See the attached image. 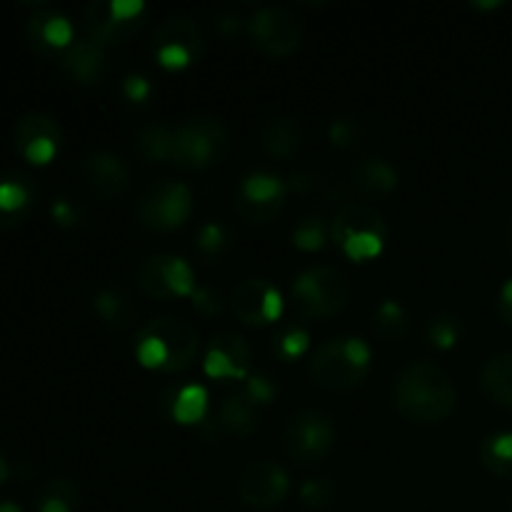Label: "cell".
<instances>
[{"label": "cell", "instance_id": "obj_1", "mask_svg": "<svg viewBox=\"0 0 512 512\" xmlns=\"http://www.w3.org/2000/svg\"><path fill=\"white\" fill-rule=\"evenodd\" d=\"M393 403L403 418L413 423H443L458 405L450 375L430 360H410L393 380Z\"/></svg>", "mask_w": 512, "mask_h": 512}, {"label": "cell", "instance_id": "obj_2", "mask_svg": "<svg viewBox=\"0 0 512 512\" xmlns=\"http://www.w3.org/2000/svg\"><path fill=\"white\" fill-rule=\"evenodd\" d=\"M200 350L198 330L175 315L145 320L135 335V358L160 373H178L193 365Z\"/></svg>", "mask_w": 512, "mask_h": 512}, {"label": "cell", "instance_id": "obj_3", "mask_svg": "<svg viewBox=\"0 0 512 512\" xmlns=\"http://www.w3.org/2000/svg\"><path fill=\"white\" fill-rule=\"evenodd\" d=\"M308 370L320 388L338 393L358 388L368 378L370 345L355 335H335L318 345Z\"/></svg>", "mask_w": 512, "mask_h": 512}, {"label": "cell", "instance_id": "obj_4", "mask_svg": "<svg viewBox=\"0 0 512 512\" xmlns=\"http://www.w3.org/2000/svg\"><path fill=\"white\" fill-rule=\"evenodd\" d=\"M330 238L350 260H373L383 253L388 225L378 208L368 203H345L330 223Z\"/></svg>", "mask_w": 512, "mask_h": 512}, {"label": "cell", "instance_id": "obj_5", "mask_svg": "<svg viewBox=\"0 0 512 512\" xmlns=\"http://www.w3.org/2000/svg\"><path fill=\"white\" fill-rule=\"evenodd\" d=\"M230 148L228 125L215 115H193L175 125L173 158L178 168L203 170L220 163Z\"/></svg>", "mask_w": 512, "mask_h": 512}, {"label": "cell", "instance_id": "obj_6", "mask_svg": "<svg viewBox=\"0 0 512 512\" xmlns=\"http://www.w3.org/2000/svg\"><path fill=\"white\" fill-rule=\"evenodd\" d=\"M350 283L335 265H310L293 280V303L303 318H330L348 305Z\"/></svg>", "mask_w": 512, "mask_h": 512}, {"label": "cell", "instance_id": "obj_7", "mask_svg": "<svg viewBox=\"0 0 512 512\" xmlns=\"http://www.w3.org/2000/svg\"><path fill=\"white\" fill-rule=\"evenodd\" d=\"M135 213L140 225L153 233H170L193 215V193L188 185L175 178L153 180L140 193Z\"/></svg>", "mask_w": 512, "mask_h": 512}, {"label": "cell", "instance_id": "obj_8", "mask_svg": "<svg viewBox=\"0 0 512 512\" xmlns=\"http://www.w3.org/2000/svg\"><path fill=\"white\" fill-rule=\"evenodd\" d=\"M145 18L148 8L143 0H90L83 13L88 38L103 48L133 38L143 28Z\"/></svg>", "mask_w": 512, "mask_h": 512}, {"label": "cell", "instance_id": "obj_9", "mask_svg": "<svg viewBox=\"0 0 512 512\" xmlns=\"http://www.w3.org/2000/svg\"><path fill=\"white\" fill-rule=\"evenodd\" d=\"M335 420L320 408H303L290 415L283 430V448L295 463H318L333 450Z\"/></svg>", "mask_w": 512, "mask_h": 512}, {"label": "cell", "instance_id": "obj_10", "mask_svg": "<svg viewBox=\"0 0 512 512\" xmlns=\"http://www.w3.org/2000/svg\"><path fill=\"white\" fill-rule=\"evenodd\" d=\"M155 60L168 70L188 68L190 63L203 53V33L200 25L190 15L175 13L168 15L163 23L155 28L153 43H150Z\"/></svg>", "mask_w": 512, "mask_h": 512}, {"label": "cell", "instance_id": "obj_11", "mask_svg": "<svg viewBox=\"0 0 512 512\" xmlns=\"http://www.w3.org/2000/svg\"><path fill=\"white\" fill-rule=\"evenodd\" d=\"M288 198V180L270 170H250L235 188V208L248 223H270L278 218Z\"/></svg>", "mask_w": 512, "mask_h": 512}, {"label": "cell", "instance_id": "obj_12", "mask_svg": "<svg viewBox=\"0 0 512 512\" xmlns=\"http://www.w3.org/2000/svg\"><path fill=\"white\" fill-rule=\"evenodd\" d=\"M248 33L253 45L273 58H288L298 50L303 28L293 10L283 5H263L248 18Z\"/></svg>", "mask_w": 512, "mask_h": 512}, {"label": "cell", "instance_id": "obj_13", "mask_svg": "<svg viewBox=\"0 0 512 512\" xmlns=\"http://www.w3.org/2000/svg\"><path fill=\"white\" fill-rule=\"evenodd\" d=\"M138 285L145 295L158 300L183 298L198 288L190 263L175 253H155L145 258L138 268Z\"/></svg>", "mask_w": 512, "mask_h": 512}, {"label": "cell", "instance_id": "obj_14", "mask_svg": "<svg viewBox=\"0 0 512 512\" xmlns=\"http://www.w3.org/2000/svg\"><path fill=\"white\" fill-rule=\"evenodd\" d=\"M290 493V478L275 460H255L238 475V495L255 510H270Z\"/></svg>", "mask_w": 512, "mask_h": 512}, {"label": "cell", "instance_id": "obj_15", "mask_svg": "<svg viewBox=\"0 0 512 512\" xmlns=\"http://www.w3.org/2000/svg\"><path fill=\"white\" fill-rule=\"evenodd\" d=\"M253 365V350L248 340L233 330L215 333L205 348L203 370L213 380H248Z\"/></svg>", "mask_w": 512, "mask_h": 512}, {"label": "cell", "instance_id": "obj_16", "mask_svg": "<svg viewBox=\"0 0 512 512\" xmlns=\"http://www.w3.org/2000/svg\"><path fill=\"white\" fill-rule=\"evenodd\" d=\"M235 318L245 325H270L283 313V295L268 278H245L230 295Z\"/></svg>", "mask_w": 512, "mask_h": 512}, {"label": "cell", "instance_id": "obj_17", "mask_svg": "<svg viewBox=\"0 0 512 512\" xmlns=\"http://www.w3.org/2000/svg\"><path fill=\"white\" fill-rule=\"evenodd\" d=\"M13 138L15 148L28 163L45 165L58 155L63 135H60V125L55 123V118H50L48 113L30 110V113L20 115V120L15 123Z\"/></svg>", "mask_w": 512, "mask_h": 512}, {"label": "cell", "instance_id": "obj_18", "mask_svg": "<svg viewBox=\"0 0 512 512\" xmlns=\"http://www.w3.org/2000/svg\"><path fill=\"white\" fill-rule=\"evenodd\" d=\"M80 173H83L90 193L103 200H113L123 195L130 183L128 163H125L123 155L113 153V150H93V153L85 155Z\"/></svg>", "mask_w": 512, "mask_h": 512}, {"label": "cell", "instance_id": "obj_19", "mask_svg": "<svg viewBox=\"0 0 512 512\" xmlns=\"http://www.w3.org/2000/svg\"><path fill=\"white\" fill-rule=\"evenodd\" d=\"M25 35H28V43L35 53L53 60H58L65 53V48L75 40L73 23L60 10L50 8V5H40L30 15Z\"/></svg>", "mask_w": 512, "mask_h": 512}, {"label": "cell", "instance_id": "obj_20", "mask_svg": "<svg viewBox=\"0 0 512 512\" xmlns=\"http://www.w3.org/2000/svg\"><path fill=\"white\" fill-rule=\"evenodd\" d=\"M58 63L70 80H75L80 85H93L100 83L105 70H108V50L85 35V38H75L65 48Z\"/></svg>", "mask_w": 512, "mask_h": 512}, {"label": "cell", "instance_id": "obj_21", "mask_svg": "<svg viewBox=\"0 0 512 512\" xmlns=\"http://www.w3.org/2000/svg\"><path fill=\"white\" fill-rule=\"evenodd\" d=\"M268 405L263 400L255 398L248 388H238L235 393H230L228 398L220 403L218 410V423L223 428V433L235 435V438H248L250 433H255L263 420V413Z\"/></svg>", "mask_w": 512, "mask_h": 512}, {"label": "cell", "instance_id": "obj_22", "mask_svg": "<svg viewBox=\"0 0 512 512\" xmlns=\"http://www.w3.org/2000/svg\"><path fill=\"white\" fill-rule=\"evenodd\" d=\"M35 203V183L30 175L13 173L0 178V228L20 225Z\"/></svg>", "mask_w": 512, "mask_h": 512}, {"label": "cell", "instance_id": "obj_23", "mask_svg": "<svg viewBox=\"0 0 512 512\" xmlns=\"http://www.w3.org/2000/svg\"><path fill=\"white\" fill-rule=\"evenodd\" d=\"M160 408L175 423L200 425L208 413V393L203 385H170L160 393Z\"/></svg>", "mask_w": 512, "mask_h": 512}, {"label": "cell", "instance_id": "obj_24", "mask_svg": "<svg viewBox=\"0 0 512 512\" xmlns=\"http://www.w3.org/2000/svg\"><path fill=\"white\" fill-rule=\"evenodd\" d=\"M400 173L390 160L380 158V155H368L360 160L353 168V185L363 195L378 198V195H388L398 188Z\"/></svg>", "mask_w": 512, "mask_h": 512}, {"label": "cell", "instance_id": "obj_25", "mask_svg": "<svg viewBox=\"0 0 512 512\" xmlns=\"http://www.w3.org/2000/svg\"><path fill=\"white\" fill-rule=\"evenodd\" d=\"M300 143H303V130L290 115H270L260 128V145L273 158H293L300 150Z\"/></svg>", "mask_w": 512, "mask_h": 512}, {"label": "cell", "instance_id": "obj_26", "mask_svg": "<svg viewBox=\"0 0 512 512\" xmlns=\"http://www.w3.org/2000/svg\"><path fill=\"white\" fill-rule=\"evenodd\" d=\"M480 390L490 403L512 410V350L485 360L480 368Z\"/></svg>", "mask_w": 512, "mask_h": 512}, {"label": "cell", "instance_id": "obj_27", "mask_svg": "<svg viewBox=\"0 0 512 512\" xmlns=\"http://www.w3.org/2000/svg\"><path fill=\"white\" fill-rule=\"evenodd\" d=\"M93 308L98 313V318L103 320L110 328H128L135 320V300L133 295L125 288H115V285H108V288H100L93 298Z\"/></svg>", "mask_w": 512, "mask_h": 512}, {"label": "cell", "instance_id": "obj_28", "mask_svg": "<svg viewBox=\"0 0 512 512\" xmlns=\"http://www.w3.org/2000/svg\"><path fill=\"white\" fill-rule=\"evenodd\" d=\"M235 235L228 225L218 223V220H208L198 228L195 233V253L200 255V260L208 265L223 263L230 253H233Z\"/></svg>", "mask_w": 512, "mask_h": 512}, {"label": "cell", "instance_id": "obj_29", "mask_svg": "<svg viewBox=\"0 0 512 512\" xmlns=\"http://www.w3.org/2000/svg\"><path fill=\"white\" fill-rule=\"evenodd\" d=\"M173 145H175V125L155 120V123L143 125L135 138V150L143 155L148 163H160V160L173 158Z\"/></svg>", "mask_w": 512, "mask_h": 512}, {"label": "cell", "instance_id": "obj_30", "mask_svg": "<svg viewBox=\"0 0 512 512\" xmlns=\"http://www.w3.org/2000/svg\"><path fill=\"white\" fill-rule=\"evenodd\" d=\"M78 505L80 488L70 478L48 480L35 495V512H75Z\"/></svg>", "mask_w": 512, "mask_h": 512}, {"label": "cell", "instance_id": "obj_31", "mask_svg": "<svg viewBox=\"0 0 512 512\" xmlns=\"http://www.w3.org/2000/svg\"><path fill=\"white\" fill-rule=\"evenodd\" d=\"M480 463L488 473L512 480V430L490 433L480 443Z\"/></svg>", "mask_w": 512, "mask_h": 512}, {"label": "cell", "instance_id": "obj_32", "mask_svg": "<svg viewBox=\"0 0 512 512\" xmlns=\"http://www.w3.org/2000/svg\"><path fill=\"white\" fill-rule=\"evenodd\" d=\"M310 345V333L300 320H288V323L278 325V330L270 338V350L278 360L283 363H293L300 355L308 350Z\"/></svg>", "mask_w": 512, "mask_h": 512}, {"label": "cell", "instance_id": "obj_33", "mask_svg": "<svg viewBox=\"0 0 512 512\" xmlns=\"http://www.w3.org/2000/svg\"><path fill=\"white\" fill-rule=\"evenodd\" d=\"M375 333L383 340H400L405 338L410 328V315L400 300H383L375 310L373 318Z\"/></svg>", "mask_w": 512, "mask_h": 512}, {"label": "cell", "instance_id": "obj_34", "mask_svg": "<svg viewBox=\"0 0 512 512\" xmlns=\"http://www.w3.org/2000/svg\"><path fill=\"white\" fill-rule=\"evenodd\" d=\"M425 338H428V343L433 345V348L450 350L453 345L460 343V338H463V323H460L458 315L438 313L428 320Z\"/></svg>", "mask_w": 512, "mask_h": 512}, {"label": "cell", "instance_id": "obj_35", "mask_svg": "<svg viewBox=\"0 0 512 512\" xmlns=\"http://www.w3.org/2000/svg\"><path fill=\"white\" fill-rule=\"evenodd\" d=\"M293 245L300 250H320L325 245V240L330 238V228L320 215H305L303 220H298V225L290 233Z\"/></svg>", "mask_w": 512, "mask_h": 512}, {"label": "cell", "instance_id": "obj_36", "mask_svg": "<svg viewBox=\"0 0 512 512\" xmlns=\"http://www.w3.org/2000/svg\"><path fill=\"white\" fill-rule=\"evenodd\" d=\"M335 495H338V488L330 478H310L300 488V500L315 510L330 508L335 503Z\"/></svg>", "mask_w": 512, "mask_h": 512}, {"label": "cell", "instance_id": "obj_37", "mask_svg": "<svg viewBox=\"0 0 512 512\" xmlns=\"http://www.w3.org/2000/svg\"><path fill=\"white\" fill-rule=\"evenodd\" d=\"M328 135L330 140H333V145H338V148H355V145H360V140L365 138V128L358 118H353V115H338V118H333V123H330Z\"/></svg>", "mask_w": 512, "mask_h": 512}, {"label": "cell", "instance_id": "obj_38", "mask_svg": "<svg viewBox=\"0 0 512 512\" xmlns=\"http://www.w3.org/2000/svg\"><path fill=\"white\" fill-rule=\"evenodd\" d=\"M190 298H193L195 313L205 315V318H213V315H218L225 308L223 290L215 288V285H198Z\"/></svg>", "mask_w": 512, "mask_h": 512}, {"label": "cell", "instance_id": "obj_39", "mask_svg": "<svg viewBox=\"0 0 512 512\" xmlns=\"http://www.w3.org/2000/svg\"><path fill=\"white\" fill-rule=\"evenodd\" d=\"M123 95L128 103L143 105V103H148V98L153 95V83H150L145 75L130 73V75H125V80H123Z\"/></svg>", "mask_w": 512, "mask_h": 512}, {"label": "cell", "instance_id": "obj_40", "mask_svg": "<svg viewBox=\"0 0 512 512\" xmlns=\"http://www.w3.org/2000/svg\"><path fill=\"white\" fill-rule=\"evenodd\" d=\"M50 213H53V220L63 228H73V225L80 223V208L70 198H55L53 205H50Z\"/></svg>", "mask_w": 512, "mask_h": 512}, {"label": "cell", "instance_id": "obj_41", "mask_svg": "<svg viewBox=\"0 0 512 512\" xmlns=\"http://www.w3.org/2000/svg\"><path fill=\"white\" fill-rule=\"evenodd\" d=\"M498 313L500 318L512 328V278L505 280L503 288L498 293Z\"/></svg>", "mask_w": 512, "mask_h": 512}, {"label": "cell", "instance_id": "obj_42", "mask_svg": "<svg viewBox=\"0 0 512 512\" xmlns=\"http://www.w3.org/2000/svg\"><path fill=\"white\" fill-rule=\"evenodd\" d=\"M215 25H218L220 30H223L225 35H233L240 30V15L235 13H218V20H215Z\"/></svg>", "mask_w": 512, "mask_h": 512}, {"label": "cell", "instance_id": "obj_43", "mask_svg": "<svg viewBox=\"0 0 512 512\" xmlns=\"http://www.w3.org/2000/svg\"><path fill=\"white\" fill-rule=\"evenodd\" d=\"M8 473H10L8 460H5V458H3V453H0V485H3L5 480H8Z\"/></svg>", "mask_w": 512, "mask_h": 512}, {"label": "cell", "instance_id": "obj_44", "mask_svg": "<svg viewBox=\"0 0 512 512\" xmlns=\"http://www.w3.org/2000/svg\"><path fill=\"white\" fill-rule=\"evenodd\" d=\"M505 245H508V253L512 255V220H510L508 230H505Z\"/></svg>", "mask_w": 512, "mask_h": 512}, {"label": "cell", "instance_id": "obj_45", "mask_svg": "<svg viewBox=\"0 0 512 512\" xmlns=\"http://www.w3.org/2000/svg\"><path fill=\"white\" fill-rule=\"evenodd\" d=\"M0 512H23L15 503H0Z\"/></svg>", "mask_w": 512, "mask_h": 512}]
</instances>
